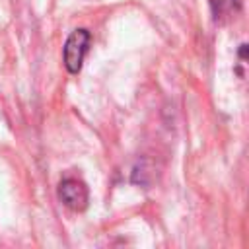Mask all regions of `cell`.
<instances>
[{"mask_svg":"<svg viewBox=\"0 0 249 249\" xmlns=\"http://www.w3.org/2000/svg\"><path fill=\"white\" fill-rule=\"evenodd\" d=\"M89 31L88 29H74L66 43H64V66L68 68V72L78 74L84 62V56L88 53L89 47Z\"/></svg>","mask_w":249,"mask_h":249,"instance_id":"cell-1","label":"cell"},{"mask_svg":"<svg viewBox=\"0 0 249 249\" xmlns=\"http://www.w3.org/2000/svg\"><path fill=\"white\" fill-rule=\"evenodd\" d=\"M58 198L68 206L70 210L82 212L88 206V187L80 179H64L58 185Z\"/></svg>","mask_w":249,"mask_h":249,"instance_id":"cell-2","label":"cell"},{"mask_svg":"<svg viewBox=\"0 0 249 249\" xmlns=\"http://www.w3.org/2000/svg\"><path fill=\"white\" fill-rule=\"evenodd\" d=\"M210 2V8H212V14L214 18H222V16H230V14H235L239 8H241V2L243 0H208Z\"/></svg>","mask_w":249,"mask_h":249,"instance_id":"cell-3","label":"cell"}]
</instances>
